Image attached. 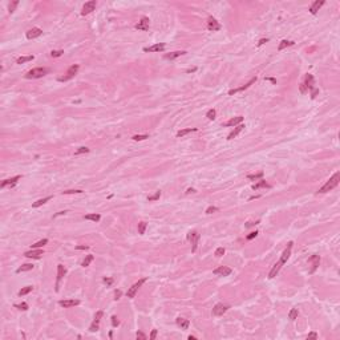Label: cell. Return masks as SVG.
I'll use <instances>...</instances> for the list:
<instances>
[{"label":"cell","instance_id":"1","mask_svg":"<svg viewBox=\"0 0 340 340\" xmlns=\"http://www.w3.org/2000/svg\"><path fill=\"white\" fill-rule=\"evenodd\" d=\"M339 182H340V171H336V173H335L334 176L331 177L330 180H328L327 182H325L324 185H323L320 189L318 190V193H327V191H330V190L335 189V187L339 185Z\"/></svg>","mask_w":340,"mask_h":340},{"label":"cell","instance_id":"2","mask_svg":"<svg viewBox=\"0 0 340 340\" xmlns=\"http://www.w3.org/2000/svg\"><path fill=\"white\" fill-rule=\"evenodd\" d=\"M199 238H201V235L198 234V231H190L189 234H187V240H189L190 243H191V251L195 252L197 251V247H198V242H199Z\"/></svg>","mask_w":340,"mask_h":340},{"label":"cell","instance_id":"3","mask_svg":"<svg viewBox=\"0 0 340 340\" xmlns=\"http://www.w3.org/2000/svg\"><path fill=\"white\" fill-rule=\"evenodd\" d=\"M47 73H48L47 68H35V69L29 70V72L25 75V77H27V79H40V77L47 75Z\"/></svg>","mask_w":340,"mask_h":340},{"label":"cell","instance_id":"4","mask_svg":"<svg viewBox=\"0 0 340 340\" xmlns=\"http://www.w3.org/2000/svg\"><path fill=\"white\" fill-rule=\"evenodd\" d=\"M79 68L80 66L77 65V64H75V65H72V66H69L68 68V70H66V75L65 76H63V77H59V81H69L70 79H73L76 76V73L79 72Z\"/></svg>","mask_w":340,"mask_h":340},{"label":"cell","instance_id":"5","mask_svg":"<svg viewBox=\"0 0 340 340\" xmlns=\"http://www.w3.org/2000/svg\"><path fill=\"white\" fill-rule=\"evenodd\" d=\"M145 282H146V278H142V279H140L137 283H134L129 288V290H128V292H126V296H128V298H134L135 294H137V291L140 290V287L145 283Z\"/></svg>","mask_w":340,"mask_h":340},{"label":"cell","instance_id":"6","mask_svg":"<svg viewBox=\"0 0 340 340\" xmlns=\"http://www.w3.org/2000/svg\"><path fill=\"white\" fill-rule=\"evenodd\" d=\"M229 308H230V307H229L227 304H223V303H218V304L214 305V308H213V315H214V316H222Z\"/></svg>","mask_w":340,"mask_h":340},{"label":"cell","instance_id":"7","mask_svg":"<svg viewBox=\"0 0 340 340\" xmlns=\"http://www.w3.org/2000/svg\"><path fill=\"white\" fill-rule=\"evenodd\" d=\"M102 316H104V312L102 311H97L95 315V320H93V323L91 324V327H89V331L91 332H96V331L98 330V324H100L101 319H102Z\"/></svg>","mask_w":340,"mask_h":340},{"label":"cell","instance_id":"8","mask_svg":"<svg viewBox=\"0 0 340 340\" xmlns=\"http://www.w3.org/2000/svg\"><path fill=\"white\" fill-rule=\"evenodd\" d=\"M231 272H233V270L230 267H227V266H220V267L215 268L213 271V274L217 275V276H229Z\"/></svg>","mask_w":340,"mask_h":340},{"label":"cell","instance_id":"9","mask_svg":"<svg viewBox=\"0 0 340 340\" xmlns=\"http://www.w3.org/2000/svg\"><path fill=\"white\" fill-rule=\"evenodd\" d=\"M96 6H97V3H96V0H91V1H88V3H85L84 7H82V11H81V15L85 16V15H89L91 12H93L96 8Z\"/></svg>","mask_w":340,"mask_h":340},{"label":"cell","instance_id":"10","mask_svg":"<svg viewBox=\"0 0 340 340\" xmlns=\"http://www.w3.org/2000/svg\"><path fill=\"white\" fill-rule=\"evenodd\" d=\"M43 254H44V251H43L41 249H32L31 251L24 252V256H27V258H32V259H40L41 256H43Z\"/></svg>","mask_w":340,"mask_h":340},{"label":"cell","instance_id":"11","mask_svg":"<svg viewBox=\"0 0 340 340\" xmlns=\"http://www.w3.org/2000/svg\"><path fill=\"white\" fill-rule=\"evenodd\" d=\"M149 17H146V16H142L141 20H140L137 24H135V29H138V31H148L149 29Z\"/></svg>","mask_w":340,"mask_h":340},{"label":"cell","instance_id":"12","mask_svg":"<svg viewBox=\"0 0 340 340\" xmlns=\"http://www.w3.org/2000/svg\"><path fill=\"white\" fill-rule=\"evenodd\" d=\"M292 245H294L292 242H288L287 247L284 249L283 254H282V256H280V259H279V262L282 263V265H284V263H286V262L288 261V258H290V255H291V249H292Z\"/></svg>","mask_w":340,"mask_h":340},{"label":"cell","instance_id":"13","mask_svg":"<svg viewBox=\"0 0 340 340\" xmlns=\"http://www.w3.org/2000/svg\"><path fill=\"white\" fill-rule=\"evenodd\" d=\"M66 274V268L63 265H57V279H56V291H59V284L60 280L64 278V275Z\"/></svg>","mask_w":340,"mask_h":340},{"label":"cell","instance_id":"14","mask_svg":"<svg viewBox=\"0 0 340 340\" xmlns=\"http://www.w3.org/2000/svg\"><path fill=\"white\" fill-rule=\"evenodd\" d=\"M255 81H256V77H254V79H251L249 82H246V84L243 85V86H239V88H235V89H231V91L229 92V95H230V96H233V95H235V93H238V92H242V91H245V89L250 88V86H251V85L254 84Z\"/></svg>","mask_w":340,"mask_h":340},{"label":"cell","instance_id":"15","mask_svg":"<svg viewBox=\"0 0 340 340\" xmlns=\"http://www.w3.org/2000/svg\"><path fill=\"white\" fill-rule=\"evenodd\" d=\"M21 178V176H15V177H12V178H8V180H6V181H3L1 182V185H0V187L1 189H4V187H7V186H15L16 183H17V181Z\"/></svg>","mask_w":340,"mask_h":340},{"label":"cell","instance_id":"16","mask_svg":"<svg viewBox=\"0 0 340 340\" xmlns=\"http://www.w3.org/2000/svg\"><path fill=\"white\" fill-rule=\"evenodd\" d=\"M207 28H209V31H213V32L219 31V29H220V24L214 19V17H211V16H210V17L207 19Z\"/></svg>","mask_w":340,"mask_h":340},{"label":"cell","instance_id":"17","mask_svg":"<svg viewBox=\"0 0 340 340\" xmlns=\"http://www.w3.org/2000/svg\"><path fill=\"white\" fill-rule=\"evenodd\" d=\"M43 35V31H41L40 28H37V27H35V28L29 29L28 32H27V39H29V40H32V39H36V37H40V36Z\"/></svg>","mask_w":340,"mask_h":340},{"label":"cell","instance_id":"18","mask_svg":"<svg viewBox=\"0 0 340 340\" xmlns=\"http://www.w3.org/2000/svg\"><path fill=\"white\" fill-rule=\"evenodd\" d=\"M324 3H325L324 0H315V1L312 3V6L310 7V12H311L312 15H316V13H318V11L320 10L323 6H324Z\"/></svg>","mask_w":340,"mask_h":340},{"label":"cell","instance_id":"19","mask_svg":"<svg viewBox=\"0 0 340 340\" xmlns=\"http://www.w3.org/2000/svg\"><path fill=\"white\" fill-rule=\"evenodd\" d=\"M165 47H166V45H165L164 43H158V44L151 45V47H149V48H144V50H145V52H162V50L165 49Z\"/></svg>","mask_w":340,"mask_h":340},{"label":"cell","instance_id":"20","mask_svg":"<svg viewBox=\"0 0 340 340\" xmlns=\"http://www.w3.org/2000/svg\"><path fill=\"white\" fill-rule=\"evenodd\" d=\"M303 84H304V85H305V88L310 89V91L315 89V86H314V85H315V80H314V76L310 75V73H308V75H305V81L303 82Z\"/></svg>","mask_w":340,"mask_h":340},{"label":"cell","instance_id":"21","mask_svg":"<svg viewBox=\"0 0 340 340\" xmlns=\"http://www.w3.org/2000/svg\"><path fill=\"white\" fill-rule=\"evenodd\" d=\"M60 305L64 307V308H69V307H75V305H79L80 304V300L77 299H72V300H60Z\"/></svg>","mask_w":340,"mask_h":340},{"label":"cell","instance_id":"22","mask_svg":"<svg viewBox=\"0 0 340 340\" xmlns=\"http://www.w3.org/2000/svg\"><path fill=\"white\" fill-rule=\"evenodd\" d=\"M177 325L181 328V330H187L189 328V325H190V321H189V319H185V318H177Z\"/></svg>","mask_w":340,"mask_h":340},{"label":"cell","instance_id":"23","mask_svg":"<svg viewBox=\"0 0 340 340\" xmlns=\"http://www.w3.org/2000/svg\"><path fill=\"white\" fill-rule=\"evenodd\" d=\"M310 263H312V268H311V272H315L316 268L319 267V263H320V258H319V255H312L311 258L308 259Z\"/></svg>","mask_w":340,"mask_h":340},{"label":"cell","instance_id":"24","mask_svg":"<svg viewBox=\"0 0 340 340\" xmlns=\"http://www.w3.org/2000/svg\"><path fill=\"white\" fill-rule=\"evenodd\" d=\"M243 129H245V125H242V124H239V125H238V126H235V128H234V130H233V132H231L230 134L227 135V140H233V138H235L236 135L239 134V133L242 132Z\"/></svg>","mask_w":340,"mask_h":340},{"label":"cell","instance_id":"25","mask_svg":"<svg viewBox=\"0 0 340 340\" xmlns=\"http://www.w3.org/2000/svg\"><path fill=\"white\" fill-rule=\"evenodd\" d=\"M182 55H186L185 50H176V52H171V53H166L164 57L166 59V60H174V59L182 56Z\"/></svg>","mask_w":340,"mask_h":340},{"label":"cell","instance_id":"26","mask_svg":"<svg viewBox=\"0 0 340 340\" xmlns=\"http://www.w3.org/2000/svg\"><path fill=\"white\" fill-rule=\"evenodd\" d=\"M242 121H243V117L242 116L233 117L231 120H229L226 124H225V126H235V125H239V124H242Z\"/></svg>","mask_w":340,"mask_h":340},{"label":"cell","instance_id":"27","mask_svg":"<svg viewBox=\"0 0 340 340\" xmlns=\"http://www.w3.org/2000/svg\"><path fill=\"white\" fill-rule=\"evenodd\" d=\"M282 266H283V265H282L280 262H278V263H275V265H274V267L271 268L270 274H268V278H270V279H272V278H275V276H276V274H278V272H279V270H280V268H282Z\"/></svg>","mask_w":340,"mask_h":340},{"label":"cell","instance_id":"28","mask_svg":"<svg viewBox=\"0 0 340 340\" xmlns=\"http://www.w3.org/2000/svg\"><path fill=\"white\" fill-rule=\"evenodd\" d=\"M53 198L52 195H49V197H45V198H41V199H39V201H36V202H33L32 203V207L33 209H36V207H40L41 205H44V203H47L48 201H50V199Z\"/></svg>","mask_w":340,"mask_h":340},{"label":"cell","instance_id":"29","mask_svg":"<svg viewBox=\"0 0 340 340\" xmlns=\"http://www.w3.org/2000/svg\"><path fill=\"white\" fill-rule=\"evenodd\" d=\"M197 128H187V129H182L180 130V132L177 133V137L178 138H182V137H185L186 134H189V133H193V132H197Z\"/></svg>","mask_w":340,"mask_h":340},{"label":"cell","instance_id":"30","mask_svg":"<svg viewBox=\"0 0 340 340\" xmlns=\"http://www.w3.org/2000/svg\"><path fill=\"white\" fill-rule=\"evenodd\" d=\"M294 44H295L294 41H290V40H282V41H280V44L278 45V50L280 52V50H283L284 48L291 47V45H294Z\"/></svg>","mask_w":340,"mask_h":340},{"label":"cell","instance_id":"31","mask_svg":"<svg viewBox=\"0 0 340 340\" xmlns=\"http://www.w3.org/2000/svg\"><path fill=\"white\" fill-rule=\"evenodd\" d=\"M33 267H35V266L32 265V263H25V265H23L21 267L17 268V270H16V272H17V274H20V272H24V271H29V270H32Z\"/></svg>","mask_w":340,"mask_h":340},{"label":"cell","instance_id":"32","mask_svg":"<svg viewBox=\"0 0 340 340\" xmlns=\"http://www.w3.org/2000/svg\"><path fill=\"white\" fill-rule=\"evenodd\" d=\"M93 259H95V256H93V255H92V254L86 255V256H85V259H84V261H82L81 266H82V267H88V266L91 265L92 262H93Z\"/></svg>","mask_w":340,"mask_h":340},{"label":"cell","instance_id":"33","mask_svg":"<svg viewBox=\"0 0 340 340\" xmlns=\"http://www.w3.org/2000/svg\"><path fill=\"white\" fill-rule=\"evenodd\" d=\"M48 243V239H41V240H39V242H36V243H33V245L31 246V249H41V247H44L45 245Z\"/></svg>","mask_w":340,"mask_h":340},{"label":"cell","instance_id":"34","mask_svg":"<svg viewBox=\"0 0 340 340\" xmlns=\"http://www.w3.org/2000/svg\"><path fill=\"white\" fill-rule=\"evenodd\" d=\"M33 60V56L32 55H29V56H21V57H19L17 60H16V63L17 64H24V63H27V61H32Z\"/></svg>","mask_w":340,"mask_h":340},{"label":"cell","instance_id":"35","mask_svg":"<svg viewBox=\"0 0 340 340\" xmlns=\"http://www.w3.org/2000/svg\"><path fill=\"white\" fill-rule=\"evenodd\" d=\"M261 187H270V185H268L266 181L261 180L258 183H255V185L252 186V189H254V190H258V189H261Z\"/></svg>","mask_w":340,"mask_h":340},{"label":"cell","instance_id":"36","mask_svg":"<svg viewBox=\"0 0 340 340\" xmlns=\"http://www.w3.org/2000/svg\"><path fill=\"white\" fill-rule=\"evenodd\" d=\"M100 215L98 214H86V215H84V219H86V220H93V222H98L100 220Z\"/></svg>","mask_w":340,"mask_h":340},{"label":"cell","instance_id":"37","mask_svg":"<svg viewBox=\"0 0 340 340\" xmlns=\"http://www.w3.org/2000/svg\"><path fill=\"white\" fill-rule=\"evenodd\" d=\"M32 291V286H27V287H23L21 290L19 291V296H24L27 294H29Z\"/></svg>","mask_w":340,"mask_h":340},{"label":"cell","instance_id":"38","mask_svg":"<svg viewBox=\"0 0 340 340\" xmlns=\"http://www.w3.org/2000/svg\"><path fill=\"white\" fill-rule=\"evenodd\" d=\"M262 177H263V171H259L258 174H249L247 178H249V180H252V181H256V180H261Z\"/></svg>","mask_w":340,"mask_h":340},{"label":"cell","instance_id":"39","mask_svg":"<svg viewBox=\"0 0 340 340\" xmlns=\"http://www.w3.org/2000/svg\"><path fill=\"white\" fill-rule=\"evenodd\" d=\"M298 314H299V312H298V308H292L290 311V314H288V319H290V320H295V319L298 318Z\"/></svg>","mask_w":340,"mask_h":340},{"label":"cell","instance_id":"40","mask_svg":"<svg viewBox=\"0 0 340 340\" xmlns=\"http://www.w3.org/2000/svg\"><path fill=\"white\" fill-rule=\"evenodd\" d=\"M215 114H217L215 109H210V110L207 112V113H206V117H207V118H209L210 121H214V120H215Z\"/></svg>","mask_w":340,"mask_h":340},{"label":"cell","instance_id":"41","mask_svg":"<svg viewBox=\"0 0 340 340\" xmlns=\"http://www.w3.org/2000/svg\"><path fill=\"white\" fill-rule=\"evenodd\" d=\"M132 138L134 140V141H144V140L149 138V135L148 134H135V135H133Z\"/></svg>","mask_w":340,"mask_h":340},{"label":"cell","instance_id":"42","mask_svg":"<svg viewBox=\"0 0 340 340\" xmlns=\"http://www.w3.org/2000/svg\"><path fill=\"white\" fill-rule=\"evenodd\" d=\"M146 226H148V223H146V222H140V223H138V234H145Z\"/></svg>","mask_w":340,"mask_h":340},{"label":"cell","instance_id":"43","mask_svg":"<svg viewBox=\"0 0 340 340\" xmlns=\"http://www.w3.org/2000/svg\"><path fill=\"white\" fill-rule=\"evenodd\" d=\"M84 153H89V149L86 148V146H81V148H79V149H77V150L75 151V155L84 154Z\"/></svg>","mask_w":340,"mask_h":340},{"label":"cell","instance_id":"44","mask_svg":"<svg viewBox=\"0 0 340 340\" xmlns=\"http://www.w3.org/2000/svg\"><path fill=\"white\" fill-rule=\"evenodd\" d=\"M160 197H161V191H160V190H157V191H155V194H153V195H150V197H148V201H149V202H151V201H157V199H160Z\"/></svg>","mask_w":340,"mask_h":340},{"label":"cell","instance_id":"45","mask_svg":"<svg viewBox=\"0 0 340 340\" xmlns=\"http://www.w3.org/2000/svg\"><path fill=\"white\" fill-rule=\"evenodd\" d=\"M17 6H19V1H17V0H16V1H12V3H10V6H8V12L12 13Z\"/></svg>","mask_w":340,"mask_h":340},{"label":"cell","instance_id":"46","mask_svg":"<svg viewBox=\"0 0 340 340\" xmlns=\"http://www.w3.org/2000/svg\"><path fill=\"white\" fill-rule=\"evenodd\" d=\"M15 307L17 310H21V311H27L28 310V304L27 303H20V304H15Z\"/></svg>","mask_w":340,"mask_h":340},{"label":"cell","instance_id":"47","mask_svg":"<svg viewBox=\"0 0 340 340\" xmlns=\"http://www.w3.org/2000/svg\"><path fill=\"white\" fill-rule=\"evenodd\" d=\"M225 254V249L223 247H218L217 250H215V256H218V258H220L222 255Z\"/></svg>","mask_w":340,"mask_h":340},{"label":"cell","instance_id":"48","mask_svg":"<svg viewBox=\"0 0 340 340\" xmlns=\"http://www.w3.org/2000/svg\"><path fill=\"white\" fill-rule=\"evenodd\" d=\"M63 53H64V50H61V49L60 50H52V52H50V56L52 57H60Z\"/></svg>","mask_w":340,"mask_h":340},{"label":"cell","instance_id":"49","mask_svg":"<svg viewBox=\"0 0 340 340\" xmlns=\"http://www.w3.org/2000/svg\"><path fill=\"white\" fill-rule=\"evenodd\" d=\"M82 190H65L63 191V194H81Z\"/></svg>","mask_w":340,"mask_h":340},{"label":"cell","instance_id":"50","mask_svg":"<svg viewBox=\"0 0 340 340\" xmlns=\"http://www.w3.org/2000/svg\"><path fill=\"white\" fill-rule=\"evenodd\" d=\"M112 325L113 327H118L120 325V320L117 319V316H112Z\"/></svg>","mask_w":340,"mask_h":340},{"label":"cell","instance_id":"51","mask_svg":"<svg viewBox=\"0 0 340 340\" xmlns=\"http://www.w3.org/2000/svg\"><path fill=\"white\" fill-rule=\"evenodd\" d=\"M256 235H258V231H252V233H250L249 235L246 236V239H247V240H251V239H254Z\"/></svg>","mask_w":340,"mask_h":340},{"label":"cell","instance_id":"52","mask_svg":"<svg viewBox=\"0 0 340 340\" xmlns=\"http://www.w3.org/2000/svg\"><path fill=\"white\" fill-rule=\"evenodd\" d=\"M214 211H218V207H214V206H210V207H207V210H206V214H213Z\"/></svg>","mask_w":340,"mask_h":340},{"label":"cell","instance_id":"53","mask_svg":"<svg viewBox=\"0 0 340 340\" xmlns=\"http://www.w3.org/2000/svg\"><path fill=\"white\" fill-rule=\"evenodd\" d=\"M135 337H137V339H141V340H146V335L142 334V332H137Z\"/></svg>","mask_w":340,"mask_h":340},{"label":"cell","instance_id":"54","mask_svg":"<svg viewBox=\"0 0 340 340\" xmlns=\"http://www.w3.org/2000/svg\"><path fill=\"white\" fill-rule=\"evenodd\" d=\"M299 89H300V93H303V95H304V93H307V91H308V89L305 88V85L303 84V82L300 84V88Z\"/></svg>","mask_w":340,"mask_h":340},{"label":"cell","instance_id":"55","mask_svg":"<svg viewBox=\"0 0 340 340\" xmlns=\"http://www.w3.org/2000/svg\"><path fill=\"white\" fill-rule=\"evenodd\" d=\"M155 336H157V330H153V331H151V334H150V336H149V339H150V340H154Z\"/></svg>","mask_w":340,"mask_h":340},{"label":"cell","instance_id":"56","mask_svg":"<svg viewBox=\"0 0 340 340\" xmlns=\"http://www.w3.org/2000/svg\"><path fill=\"white\" fill-rule=\"evenodd\" d=\"M307 339H318V334L316 332H311V334H308Z\"/></svg>","mask_w":340,"mask_h":340},{"label":"cell","instance_id":"57","mask_svg":"<svg viewBox=\"0 0 340 340\" xmlns=\"http://www.w3.org/2000/svg\"><path fill=\"white\" fill-rule=\"evenodd\" d=\"M318 93H319V89H316V88L312 89V91H311V98H315Z\"/></svg>","mask_w":340,"mask_h":340},{"label":"cell","instance_id":"58","mask_svg":"<svg viewBox=\"0 0 340 340\" xmlns=\"http://www.w3.org/2000/svg\"><path fill=\"white\" fill-rule=\"evenodd\" d=\"M104 282L108 284V286H110V284L113 283V279H112V278H104Z\"/></svg>","mask_w":340,"mask_h":340},{"label":"cell","instance_id":"59","mask_svg":"<svg viewBox=\"0 0 340 340\" xmlns=\"http://www.w3.org/2000/svg\"><path fill=\"white\" fill-rule=\"evenodd\" d=\"M267 41H268V39H261V40H259V43H258V45H263L265 43H267Z\"/></svg>","mask_w":340,"mask_h":340},{"label":"cell","instance_id":"60","mask_svg":"<svg viewBox=\"0 0 340 340\" xmlns=\"http://www.w3.org/2000/svg\"><path fill=\"white\" fill-rule=\"evenodd\" d=\"M256 223H259V220H256V222H249V223H246V227H251Z\"/></svg>","mask_w":340,"mask_h":340},{"label":"cell","instance_id":"61","mask_svg":"<svg viewBox=\"0 0 340 340\" xmlns=\"http://www.w3.org/2000/svg\"><path fill=\"white\" fill-rule=\"evenodd\" d=\"M76 249H77V250H88L89 246H77Z\"/></svg>","mask_w":340,"mask_h":340},{"label":"cell","instance_id":"62","mask_svg":"<svg viewBox=\"0 0 340 340\" xmlns=\"http://www.w3.org/2000/svg\"><path fill=\"white\" fill-rule=\"evenodd\" d=\"M120 296H121V291H116V298H114V299L116 300L120 299Z\"/></svg>","mask_w":340,"mask_h":340},{"label":"cell","instance_id":"63","mask_svg":"<svg viewBox=\"0 0 340 340\" xmlns=\"http://www.w3.org/2000/svg\"><path fill=\"white\" fill-rule=\"evenodd\" d=\"M187 194H190V193H195V189H187Z\"/></svg>","mask_w":340,"mask_h":340},{"label":"cell","instance_id":"64","mask_svg":"<svg viewBox=\"0 0 340 340\" xmlns=\"http://www.w3.org/2000/svg\"><path fill=\"white\" fill-rule=\"evenodd\" d=\"M189 340H195V337H194V336H191V335H190V336H189Z\"/></svg>","mask_w":340,"mask_h":340}]
</instances>
